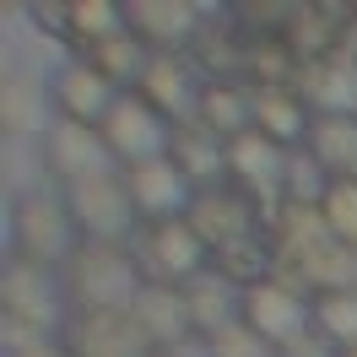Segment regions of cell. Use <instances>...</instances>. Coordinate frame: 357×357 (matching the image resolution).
<instances>
[{
    "mask_svg": "<svg viewBox=\"0 0 357 357\" xmlns=\"http://www.w3.org/2000/svg\"><path fill=\"white\" fill-rule=\"evenodd\" d=\"M6 233H11V255L17 260H33V266H44V271H60L70 260V249L82 244L66 195L60 190H38V184L11 201Z\"/></svg>",
    "mask_w": 357,
    "mask_h": 357,
    "instance_id": "277c9868",
    "label": "cell"
},
{
    "mask_svg": "<svg viewBox=\"0 0 357 357\" xmlns=\"http://www.w3.org/2000/svg\"><path fill=\"white\" fill-rule=\"evenodd\" d=\"M60 195H66L70 222H76V233H82L87 244H130V233H135L141 217H135L130 190H125L119 168H103V174L76 178V184H66Z\"/></svg>",
    "mask_w": 357,
    "mask_h": 357,
    "instance_id": "8992f818",
    "label": "cell"
},
{
    "mask_svg": "<svg viewBox=\"0 0 357 357\" xmlns=\"http://www.w3.org/2000/svg\"><path fill=\"white\" fill-rule=\"evenodd\" d=\"M125 178V190H130V206L141 222H162V217H184L190 211V195H195V184L178 174L168 157H146V162H130V168H119Z\"/></svg>",
    "mask_w": 357,
    "mask_h": 357,
    "instance_id": "2e32d148",
    "label": "cell"
},
{
    "mask_svg": "<svg viewBox=\"0 0 357 357\" xmlns=\"http://www.w3.org/2000/svg\"><path fill=\"white\" fill-rule=\"evenodd\" d=\"M82 60H87L114 92H135L141 70H146V44L135 38L130 27H119V33H109V38L87 44V49H82Z\"/></svg>",
    "mask_w": 357,
    "mask_h": 357,
    "instance_id": "603a6c76",
    "label": "cell"
},
{
    "mask_svg": "<svg viewBox=\"0 0 357 357\" xmlns=\"http://www.w3.org/2000/svg\"><path fill=\"white\" fill-rule=\"evenodd\" d=\"M6 357H66L60 341H22V347H6Z\"/></svg>",
    "mask_w": 357,
    "mask_h": 357,
    "instance_id": "1f68e13d",
    "label": "cell"
},
{
    "mask_svg": "<svg viewBox=\"0 0 357 357\" xmlns=\"http://www.w3.org/2000/svg\"><path fill=\"white\" fill-rule=\"evenodd\" d=\"M331 357H357V347H341V352H331Z\"/></svg>",
    "mask_w": 357,
    "mask_h": 357,
    "instance_id": "836d02e7",
    "label": "cell"
},
{
    "mask_svg": "<svg viewBox=\"0 0 357 357\" xmlns=\"http://www.w3.org/2000/svg\"><path fill=\"white\" fill-rule=\"evenodd\" d=\"M271 255H276V276L303 292H331V287H357V255L335 238L314 201H287L271 211Z\"/></svg>",
    "mask_w": 357,
    "mask_h": 357,
    "instance_id": "6da1fadb",
    "label": "cell"
},
{
    "mask_svg": "<svg viewBox=\"0 0 357 357\" xmlns=\"http://www.w3.org/2000/svg\"><path fill=\"white\" fill-rule=\"evenodd\" d=\"M130 260L146 287H184L201 271H211V249L184 217H162V222H135L130 233Z\"/></svg>",
    "mask_w": 357,
    "mask_h": 357,
    "instance_id": "5b68a950",
    "label": "cell"
},
{
    "mask_svg": "<svg viewBox=\"0 0 357 357\" xmlns=\"http://www.w3.org/2000/svg\"><path fill=\"white\" fill-rule=\"evenodd\" d=\"M98 135H103V146H109L114 168H130V162L162 157V146H168V119H162L152 103H141L135 92H119L109 103V114L98 119Z\"/></svg>",
    "mask_w": 357,
    "mask_h": 357,
    "instance_id": "8fae6325",
    "label": "cell"
},
{
    "mask_svg": "<svg viewBox=\"0 0 357 357\" xmlns=\"http://www.w3.org/2000/svg\"><path fill=\"white\" fill-rule=\"evenodd\" d=\"M309 335L325 347V352L357 347V287L309 292Z\"/></svg>",
    "mask_w": 357,
    "mask_h": 357,
    "instance_id": "484cf974",
    "label": "cell"
},
{
    "mask_svg": "<svg viewBox=\"0 0 357 357\" xmlns=\"http://www.w3.org/2000/svg\"><path fill=\"white\" fill-rule=\"evenodd\" d=\"M201 347H206V357H276L266 341L244 325V319H233L227 331H217L211 341H201Z\"/></svg>",
    "mask_w": 357,
    "mask_h": 357,
    "instance_id": "f546056e",
    "label": "cell"
},
{
    "mask_svg": "<svg viewBox=\"0 0 357 357\" xmlns=\"http://www.w3.org/2000/svg\"><path fill=\"white\" fill-rule=\"evenodd\" d=\"M0 314H6V347H22V341H54L60 319H66V298H60V276L33 260L6 255L0 271Z\"/></svg>",
    "mask_w": 357,
    "mask_h": 357,
    "instance_id": "3957f363",
    "label": "cell"
},
{
    "mask_svg": "<svg viewBox=\"0 0 357 357\" xmlns=\"http://www.w3.org/2000/svg\"><path fill=\"white\" fill-rule=\"evenodd\" d=\"M178 298H184V314H190L195 341H211L217 331H227V325L238 319V287H233V282H222L217 271H201L195 282H184V287H178Z\"/></svg>",
    "mask_w": 357,
    "mask_h": 357,
    "instance_id": "7402d4cb",
    "label": "cell"
},
{
    "mask_svg": "<svg viewBox=\"0 0 357 357\" xmlns=\"http://www.w3.org/2000/svg\"><path fill=\"white\" fill-rule=\"evenodd\" d=\"M49 109H54V119H70V125H92L98 130V119L109 114V103L119 98V92L98 76V70L82 60V54H66L60 66L49 70Z\"/></svg>",
    "mask_w": 357,
    "mask_h": 357,
    "instance_id": "9a60e30c",
    "label": "cell"
},
{
    "mask_svg": "<svg viewBox=\"0 0 357 357\" xmlns=\"http://www.w3.org/2000/svg\"><path fill=\"white\" fill-rule=\"evenodd\" d=\"M298 152L314 168V178H341V174L357 178V109L352 114H314Z\"/></svg>",
    "mask_w": 357,
    "mask_h": 357,
    "instance_id": "ac0fdd59",
    "label": "cell"
},
{
    "mask_svg": "<svg viewBox=\"0 0 357 357\" xmlns=\"http://www.w3.org/2000/svg\"><path fill=\"white\" fill-rule=\"evenodd\" d=\"M49 109V87H38L27 70H6V87H0V125L6 135H44L54 119H44Z\"/></svg>",
    "mask_w": 357,
    "mask_h": 357,
    "instance_id": "d4e9b609",
    "label": "cell"
},
{
    "mask_svg": "<svg viewBox=\"0 0 357 357\" xmlns=\"http://www.w3.org/2000/svg\"><path fill=\"white\" fill-rule=\"evenodd\" d=\"M292 87L303 92V103L314 114H352L357 98V66L352 60H319V66H303Z\"/></svg>",
    "mask_w": 357,
    "mask_h": 357,
    "instance_id": "cb8c5ba5",
    "label": "cell"
},
{
    "mask_svg": "<svg viewBox=\"0 0 357 357\" xmlns=\"http://www.w3.org/2000/svg\"><path fill=\"white\" fill-rule=\"evenodd\" d=\"M222 152H227V141H217L201 119H178V125H168V146H162V157H168L195 190H206V184L222 178Z\"/></svg>",
    "mask_w": 357,
    "mask_h": 357,
    "instance_id": "44dd1931",
    "label": "cell"
},
{
    "mask_svg": "<svg viewBox=\"0 0 357 357\" xmlns=\"http://www.w3.org/2000/svg\"><path fill=\"white\" fill-rule=\"evenodd\" d=\"M184 222L195 227V233H201V244L217 255L222 244H238V238H249V233H260L271 217H266L255 201H249L238 184L217 178V184H206V190H195V195H190Z\"/></svg>",
    "mask_w": 357,
    "mask_h": 357,
    "instance_id": "30bf717a",
    "label": "cell"
},
{
    "mask_svg": "<svg viewBox=\"0 0 357 357\" xmlns=\"http://www.w3.org/2000/svg\"><path fill=\"white\" fill-rule=\"evenodd\" d=\"M217 141H233V135L255 130L249 125V87L244 82H201V98H195V114Z\"/></svg>",
    "mask_w": 357,
    "mask_h": 357,
    "instance_id": "4316f807",
    "label": "cell"
},
{
    "mask_svg": "<svg viewBox=\"0 0 357 357\" xmlns=\"http://www.w3.org/2000/svg\"><path fill=\"white\" fill-rule=\"evenodd\" d=\"M27 17H33V27H44L49 38H60V44H66V27H70L66 0H33V6H27Z\"/></svg>",
    "mask_w": 357,
    "mask_h": 357,
    "instance_id": "4dcf8cb0",
    "label": "cell"
},
{
    "mask_svg": "<svg viewBox=\"0 0 357 357\" xmlns=\"http://www.w3.org/2000/svg\"><path fill=\"white\" fill-rule=\"evenodd\" d=\"M309 119H314V109L303 103L298 87H249V125H255V135L276 141L282 152L303 146Z\"/></svg>",
    "mask_w": 357,
    "mask_h": 357,
    "instance_id": "d6986e66",
    "label": "cell"
},
{
    "mask_svg": "<svg viewBox=\"0 0 357 357\" xmlns=\"http://www.w3.org/2000/svg\"><path fill=\"white\" fill-rule=\"evenodd\" d=\"M314 211L325 217L341 244L357 255V178L341 174V178H319V190H314Z\"/></svg>",
    "mask_w": 357,
    "mask_h": 357,
    "instance_id": "83f0119b",
    "label": "cell"
},
{
    "mask_svg": "<svg viewBox=\"0 0 357 357\" xmlns=\"http://www.w3.org/2000/svg\"><path fill=\"white\" fill-rule=\"evenodd\" d=\"M298 54V66H319V60H352L357 44V17L352 6H335V0H298L292 6V22L282 33Z\"/></svg>",
    "mask_w": 357,
    "mask_h": 357,
    "instance_id": "9c48e42d",
    "label": "cell"
},
{
    "mask_svg": "<svg viewBox=\"0 0 357 357\" xmlns=\"http://www.w3.org/2000/svg\"><path fill=\"white\" fill-rule=\"evenodd\" d=\"M201 82H206V76L195 70L190 54H146V70H141V82H135V98L152 103L168 125H178V119L195 114Z\"/></svg>",
    "mask_w": 357,
    "mask_h": 357,
    "instance_id": "e0dca14e",
    "label": "cell"
},
{
    "mask_svg": "<svg viewBox=\"0 0 357 357\" xmlns=\"http://www.w3.org/2000/svg\"><path fill=\"white\" fill-rule=\"evenodd\" d=\"M206 22L195 0H125V27L146 44V54H184Z\"/></svg>",
    "mask_w": 357,
    "mask_h": 357,
    "instance_id": "7c38bea8",
    "label": "cell"
},
{
    "mask_svg": "<svg viewBox=\"0 0 357 357\" xmlns=\"http://www.w3.org/2000/svg\"><path fill=\"white\" fill-rule=\"evenodd\" d=\"M38 162H44V174L54 178V190H66V184H76V178H87V174L114 168L103 135L92 130V125H70V119H54V125L38 135Z\"/></svg>",
    "mask_w": 357,
    "mask_h": 357,
    "instance_id": "4fadbf2b",
    "label": "cell"
},
{
    "mask_svg": "<svg viewBox=\"0 0 357 357\" xmlns=\"http://www.w3.org/2000/svg\"><path fill=\"white\" fill-rule=\"evenodd\" d=\"M54 341L66 357H152V341L135 331L130 314H66Z\"/></svg>",
    "mask_w": 357,
    "mask_h": 357,
    "instance_id": "5bb4252c",
    "label": "cell"
},
{
    "mask_svg": "<svg viewBox=\"0 0 357 357\" xmlns=\"http://www.w3.org/2000/svg\"><path fill=\"white\" fill-rule=\"evenodd\" d=\"M238 319L282 357L298 341H309V292L282 282V276H266V282L238 292Z\"/></svg>",
    "mask_w": 357,
    "mask_h": 357,
    "instance_id": "52a82bcc",
    "label": "cell"
},
{
    "mask_svg": "<svg viewBox=\"0 0 357 357\" xmlns=\"http://www.w3.org/2000/svg\"><path fill=\"white\" fill-rule=\"evenodd\" d=\"M66 11H70V27H66L70 54H82L87 44H98V38H109V33L125 27V6L119 0H66Z\"/></svg>",
    "mask_w": 357,
    "mask_h": 357,
    "instance_id": "f1b7e54d",
    "label": "cell"
},
{
    "mask_svg": "<svg viewBox=\"0 0 357 357\" xmlns=\"http://www.w3.org/2000/svg\"><path fill=\"white\" fill-rule=\"evenodd\" d=\"M287 174H292L287 152H282L276 141H266V135H255V130L233 135L227 152H222V178H227V184H238L266 217L287 201Z\"/></svg>",
    "mask_w": 357,
    "mask_h": 357,
    "instance_id": "ba28073f",
    "label": "cell"
},
{
    "mask_svg": "<svg viewBox=\"0 0 357 357\" xmlns=\"http://www.w3.org/2000/svg\"><path fill=\"white\" fill-rule=\"evenodd\" d=\"M152 357H206V347L190 341V347H168V352H152Z\"/></svg>",
    "mask_w": 357,
    "mask_h": 357,
    "instance_id": "d6a6232c",
    "label": "cell"
},
{
    "mask_svg": "<svg viewBox=\"0 0 357 357\" xmlns=\"http://www.w3.org/2000/svg\"><path fill=\"white\" fill-rule=\"evenodd\" d=\"M54 276L66 314H130L135 292L146 287L125 244H87V238L70 249V260Z\"/></svg>",
    "mask_w": 357,
    "mask_h": 357,
    "instance_id": "7a4b0ae2",
    "label": "cell"
},
{
    "mask_svg": "<svg viewBox=\"0 0 357 357\" xmlns=\"http://www.w3.org/2000/svg\"><path fill=\"white\" fill-rule=\"evenodd\" d=\"M130 319H135V331L152 341V352H168V347H190V341H195L178 287H141L135 303H130Z\"/></svg>",
    "mask_w": 357,
    "mask_h": 357,
    "instance_id": "ffe728a7",
    "label": "cell"
}]
</instances>
